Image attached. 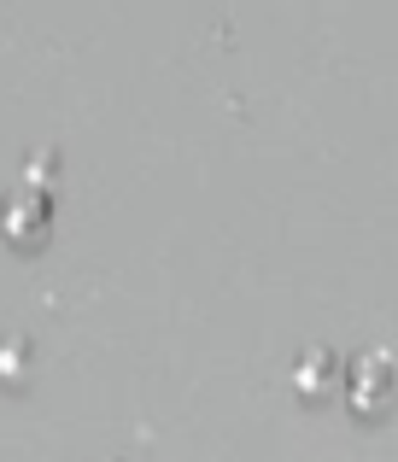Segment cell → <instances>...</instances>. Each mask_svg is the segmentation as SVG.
<instances>
[{"mask_svg": "<svg viewBox=\"0 0 398 462\" xmlns=\"http://www.w3.org/2000/svg\"><path fill=\"white\" fill-rule=\"evenodd\" d=\"M47 217H53V205H47V193H35V188L6 193V205H0V223H6L12 240H35L47 228Z\"/></svg>", "mask_w": 398, "mask_h": 462, "instance_id": "obj_1", "label": "cell"}, {"mask_svg": "<svg viewBox=\"0 0 398 462\" xmlns=\"http://www.w3.org/2000/svg\"><path fill=\"white\" fill-rule=\"evenodd\" d=\"M387 381H393V357L369 346L364 357H357V369H352V404H357V410L387 404Z\"/></svg>", "mask_w": 398, "mask_h": 462, "instance_id": "obj_2", "label": "cell"}, {"mask_svg": "<svg viewBox=\"0 0 398 462\" xmlns=\"http://www.w3.org/2000/svg\"><path fill=\"white\" fill-rule=\"evenodd\" d=\"M334 381H340V357H334V346H305L293 357V386H299V393H329Z\"/></svg>", "mask_w": 398, "mask_h": 462, "instance_id": "obj_3", "label": "cell"}, {"mask_svg": "<svg viewBox=\"0 0 398 462\" xmlns=\"http://www.w3.org/2000/svg\"><path fill=\"white\" fill-rule=\"evenodd\" d=\"M53 181H59V152H53V147H35L30 158H23V188L47 193Z\"/></svg>", "mask_w": 398, "mask_h": 462, "instance_id": "obj_4", "label": "cell"}, {"mask_svg": "<svg viewBox=\"0 0 398 462\" xmlns=\"http://www.w3.org/2000/svg\"><path fill=\"white\" fill-rule=\"evenodd\" d=\"M30 357H35V351H30V339H23V334H12L6 346H0V374H6V381H23V374H30Z\"/></svg>", "mask_w": 398, "mask_h": 462, "instance_id": "obj_5", "label": "cell"}, {"mask_svg": "<svg viewBox=\"0 0 398 462\" xmlns=\"http://www.w3.org/2000/svg\"><path fill=\"white\" fill-rule=\"evenodd\" d=\"M106 462H117V457H106Z\"/></svg>", "mask_w": 398, "mask_h": 462, "instance_id": "obj_6", "label": "cell"}]
</instances>
